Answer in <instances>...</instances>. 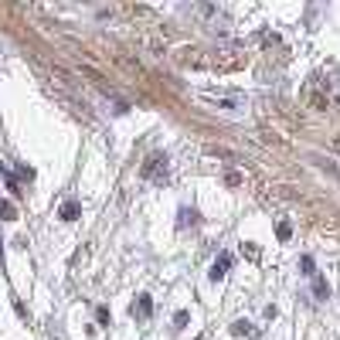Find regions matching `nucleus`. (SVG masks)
I'll return each instance as SVG.
<instances>
[{"label": "nucleus", "instance_id": "8", "mask_svg": "<svg viewBox=\"0 0 340 340\" xmlns=\"http://www.w3.org/2000/svg\"><path fill=\"white\" fill-rule=\"evenodd\" d=\"M313 293H317V300H327V296H330V286L317 276V279H313Z\"/></svg>", "mask_w": 340, "mask_h": 340}, {"label": "nucleus", "instance_id": "2", "mask_svg": "<svg viewBox=\"0 0 340 340\" xmlns=\"http://www.w3.org/2000/svg\"><path fill=\"white\" fill-rule=\"evenodd\" d=\"M228 265H231V252H221V255L214 259V265H211V279H214V283L228 272Z\"/></svg>", "mask_w": 340, "mask_h": 340}, {"label": "nucleus", "instance_id": "3", "mask_svg": "<svg viewBox=\"0 0 340 340\" xmlns=\"http://www.w3.org/2000/svg\"><path fill=\"white\" fill-rule=\"evenodd\" d=\"M150 313H153V300L147 296V293H143V296L136 300V306H133V317H140V320H147Z\"/></svg>", "mask_w": 340, "mask_h": 340}, {"label": "nucleus", "instance_id": "1", "mask_svg": "<svg viewBox=\"0 0 340 340\" xmlns=\"http://www.w3.org/2000/svg\"><path fill=\"white\" fill-rule=\"evenodd\" d=\"M201 99L211 102V106H221V109H238V106H242V95H214V92H204Z\"/></svg>", "mask_w": 340, "mask_h": 340}, {"label": "nucleus", "instance_id": "5", "mask_svg": "<svg viewBox=\"0 0 340 340\" xmlns=\"http://www.w3.org/2000/svg\"><path fill=\"white\" fill-rule=\"evenodd\" d=\"M180 228H187V225H197V211L194 208H180V221H177Z\"/></svg>", "mask_w": 340, "mask_h": 340}, {"label": "nucleus", "instance_id": "12", "mask_svg": "<svg viewBox=\"0 0 340 340\" xmlns=\"http://www.w3.org/2000/svg\"><path fill=\"white\" fill-rule=\"evenodd\" d=\"M0 262H3V242H0Z\"/></svg>", "mask_w": 340, "mask_h": 340}, {"label": "nucleus", "instance_id": "9", "mask_svg": "<svg viewBox=\"0 0 340 340\" xmlns=\"http://www.w3.org/2000/svg\"><path fill=\"white\" fill-rule=\"evenodd\" d=\"M276 235H279V242H286V238L293 235V225H289V221H283V225L276 228Z\"/></svg>", "mask_w": 340, "mask_h": 340}, {"label": "nucleus", "instance_id": "7", "mask_svg": "<svg viewBox=\"0 0 340 340\" xmlns=\"http://www.w3.org/2000/svg\"><path fill=\"white\" fill-rule=\"evenodd\" d=\"M231 334H235V337H248V334H252V323L248 320H235L231 323Z\"/></svg>", "mask_w": 340, "mask_h": 340}, {"label": "nucleus", "instance_id": "4", "mask_svg": "<svg viewBox=\"0 0 340 340\" xmlns=\"http://www.w3.org/2000/svg\"><path fill=\"white\" fill-rule=\"evenodd\" d=\"M78 201H65V204H61V221H75L78 218Z\"/></svg>", "mask_w": 340, "mask_h": 340}, {"label": "nucleus", "instance_id": "6", "mask_svg": "<svg viewBox=\"0 0 340 340\" xmlns=\"http://www.w3.org/2000/svg\"><path fill=\"white\" fill-rule=\"evenodd\" d=\"M17 218V208L10 201H0V221H14Z\"/></svg>", "mask_w": 340, "mask_h": 340}, {"label": "nucleus", "instance_id": "11", "mask_svg": "<svg viewBox=\"0 0 340 340\" xmlns=\"http://www.w3.org/2000/svg\"><path fill=\"white\" fill-rule=\"evenodd\" d=\"M173 323H177V327H184V323H187V310H180V313L173 317Z\"/></svg>", "mask_w": 340, "mask_h": 340}, {"label": "nucleus", "instance_id": "10", "mask_svg": "<svg viewBox=\"0 0 340 340\" xmlns=\"http://www.w3.org/2000/svg\"><path fill=\"white\" fill-rule=\"evenodd\" d=\"M300 265H303V272H306V276H317V272H313L317 265H313V259H310V255H303V259H300Z\"/></svg>", "mask_w": 340, "mask_h": 340}]
</instances>
